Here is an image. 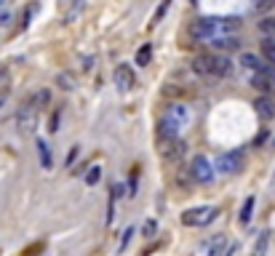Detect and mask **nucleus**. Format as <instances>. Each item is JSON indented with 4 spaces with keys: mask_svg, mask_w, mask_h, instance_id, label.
Segmentation results:
<instances>
[{
    "mask_svg": "<svg viewBox=\"0 0 275 256\" xmlns=\"http://www.w3.org/2000/svg\"><path fill=\"white\" fill-rule=\"evenodd\" d=\"M240 27V19H195L193 24H190V37L193 40H208L211 43L214 37H222V35H230Z\"/></svg>",
    "mask_w": 275,
    "mask_h": 256,
    "instance_id": "f257e3e1",
    "label": "nucleus"
},
{
    "mask_svg": "<svg viewBox=\"0 0 275 256\" xmlns=\"http://www.w3.org/2000/svg\"><path fill=\"white\" fill-rule=\"evenodd\" d=\"M193 72L214 83V80L233 75V64H230V59L217 54V51H206V54H198L193 59Z\"/></svg>",
    "mask_w": 275,
    "mask_h": 256,
    "instance_id": "f03ea898",
    "label": "nucleus"
},
{
    "mask_svg": "<svg viewBox=\"0 0 275 256\" xmlns=\"http://www.w3.org/2000/svg\"><path fill=\"white\" fill-rule=\"evenodd\" d=\"M217 219V208L211 206H198V208H187L182 214V224L185 227H206Z\"/></svg>",
    "mask_w": 275,
    "mask_h": 256,
    "instance_id": "7ed1b4c3",
    "label": "nucleus"
},
{
    "mask_svg": "<svg viewBox=\"0 0 275 256\" xmlns=\"http://www.w3.org/2000/svg\"><path fill=\"white\" fill-rule=\"evenodd\" d=\"M187 155V142H182L179 136L176 139H163L160 142V157L168 163V166H179Z\"/></svg>",
    "mask_w": 275,
    "mask_h": 256,
    "instance_id": "20e7f679",
    "label": "nucleus"
},
{
    "mask_svg": "<svg viewBox=\"0 0 275 256\" xmlns=\"http://www.w3.org/2000/svg\"><path fill=\"white\" fill-rule=\"evenodd\" d=\"M190 176H193V182H198V184H211L214 182V166L206 160L203 155L193 157V163H190Z\"/></svg>",
    "mask_w": 275,
    "mask_h": 256,
    "instance_id": "39448f33",
    "label": "nucleus"
},
{
    "mask_svg": "<svg viewBox=\"0 0 275 256\" xmlns=\"http://www.w3.org/2000/svg\"><path fill=\"white\" fill-rule=\"evenodd\" d=\"M251 85H254L257 91H262L265 96L275 99V67H267L265 72H257V75H251Z\"/></svg>",
    "mask_w": 275,
    "mask_h": 256,
    "instance_id": "423d86ee",
    "label": "nucleus"
},
{
    "mask_svg": "<svg viewBox=\"0 0 275 256\" xmlns=\"http://www.w3.org/2000/svg\"><path fill=\"white\" fill-rule=\"evenodd\" d=\"M217 171H222V174H238V171H243V152L233 149V152L219 155V160H217Z\"/></svg>",
    "mask_w": 275,
    "mask_h": 256,
    "instance_id": "0eeeda50",
    "label": "nucleus"
},
{
    "mask_svg": "<svg viewBox=\"0 0 275 256\" xmlns=\"http://www.w3.org/2000/svg\"><path fill=\"white\" fill-rule=\"evenodd\" d=\"M35 126H38V110L27 102V104H24V107L16 112V128L22 131V134H30Z\"/></svg>",
    "mask_w": 275,
    "mask_h": 256,
    "instance_id": "6e6552de",
    "label": "nucleus"
},
{
    "mask_svg": "<svg viewBox=\"0 0 275 256\" xmlns=\"http://www.w3.org/2000/svg\"><path fill=\"white\" fill-rule=\"evenodd\" d=\"M166 120L168 123H174V126H187L190 123V110L185 107V104H179V102H171L166 107Z\"/></svg>",
    "mask_w": 275,
    "mask_h": 256,
    "instance_id": "1a4fd4ad",
    "label": "nucleus"
},
{
    "mask_svg": "<svg viewBox=\"0 0 275 256\" xmlns=\"http://www.w3.org/2000/svg\"><path fill=\"white\" fill-rule=\"evenodd\" d=\"M113 80L118 85V91H128L131 85H134V70H131L128 64H118L115 72H113Z\"/></svg>",
    "mask_w": 275,
    "mask_h": 256,
    "instance_id": "9d476101",
    "label": "nucleus"
},
{
    "mask_svg": "<svg viewBox=\"0 0 275 256\" xmlns=\"http://www.w3.org/2000/svg\"><path fill=\"white\" fill-rule=\"evenodd\" d=\"M254 107H257V115L262 120H273L275 117V99H270V96H259L254 102Z\"/></svg>",
    "mask_w": 275,
    "mask_h": 256,
    "instance_id": "9b49d317",
    "label": "nucleus"
},
{
    "mask_svg": "<svg viewBox=\"0 0 275 256\" xmlns=\"http://www.w3.org/2000/svg\"><path fill=\"white\" fill-rule=\"evenodd\" d=\"M240 64H243V67L251 72V75H257V72H265L267 67H270V64H265L257 54H240Z\"/></svg>",
    "mask_w": 275,
    "mask_h": 256,
    "instance_id": "f8f14e48",
    "label": "nucleus"
},
{
    "mask_svg": "<svg viewBox=\"0 0 275 256\" xmlns=\"http://www.w3.org/2000/svg\"><path fill=\"white\" fill-rule=\"evenodd\" d=\"M211 45H214L217 51H230V54H233V51L240 48V40H238L235 35H222V37H214Z\"/></svg>",
    "mask_w": 275,
    "mask_h": 256,
    "instance_id": "ddd939ff",
    "label": "nucleus"
},
{
    "mask_svg": "<svg viewBox=\"0 0 275 256\" xmlns=\"http://www.w3.org/2000/svg\"><path fill=\"white\" fill-rule=\"evenodd\" d=\"M32 107H35L38 110V112H40V110H45V107H48V104H51V91H45V88H40V91H38V94L35 96H32Z\"/></svg>",
    "mask_w": 275,
    "mask_h": 256,
    "instance_id": "4468645a",
    "label": "nucleus"
},
{
    "mask_svg": "<svg viewBox=\"0 0 275 256\" xmlns=\"http://www.w3.org/2000/svg\"><path fill=\"white\" fill-rule=\"evenodd\" d=\"M267 246H270V229L259 232L257 243H254V254H251V256H265V254H267Z\"/></svg>",
    "mask_w": 275,
    "mask_h": 256,
    "instance_id": "2eb2a0df",
    "label": "nucleus"
},
{
    "mask_svg": "<svg viewBox=\"0 0 275 256\" xmlns=\"http://www.w3.org/2000/svg\"><path fill=\"white\" fill-rule=\"evenodd\" d=\"M193 91L187 88V85H176V83H171V85H163V96H168V99H176V96H190Z\"/></svg>",
    "mask_w": 275,
    "mask_h": 256,
    "instance_id": "dca6fc26",
    "label": "nucleus"
},
{
    "mask_svg": "<svg viewBox=\"0 0 275 256\" xmlns=\"http://www.w3.org/2000/svg\"><path fill=\"white\" fill-rule=\"evenodd\" d=\"M158 128H160V131H158V134H160V139H176V134H179V126L168 123L166 117L160 120V126H158Z\"/></svg>",
    "mask_w": 275,
    "mask_h": 256,
    "instance_id": "f3484780",
    "label": "nucleus"
},
{
    "mask_svg": "<svg viewBox=\"0 0 275 256\" xmlns=\"http://www.w3.org/2000/svg\"><path fill=\"white\" fill-rule=\"evenodd\" d=\"M259 32L265 37H270V40H275V16H265L259 22Z\"/></svg>",
    "mask_w": 275,
    "mask_h": 256,
    "instance_id": "a211bd4d",
    "label": "nucleus"
},
{
    "mask_svg": "<svg viewBox=\"0 0 275 256\" xmlns=\"http://www.w3.org/2000/svg\"><path fill=\"white\" fill-rule=\"evenodd\" d=\"M38 155H40V166L45 171H51V152H48V144L43 139H38Z\"/></svg>",
    "mask_w": 275,
    "mask_h": 256,
    "instance_id": "6ab92c4d",
    "label": "nucleus"
},
{
    "mask_svg": "<svg viewBox=\"0 0 275 256\" xmlns=\"http://www.w3.org/2000/svg\"><path fill=\"white\" fill-rule=\"evenodd\" d=\"M150 59H153V45L145 43L139 51H136V64H139V67H147V64H150Z\"/></svg>",
    "mask_w": 275,
    "mask_h": 256,
    "instance_id": "aec40b11",
    "label": "nucleus"
},
{
    "mask_svg": "<svg viewBox=\"0 0 275 256\" xmlns=\"http://www.w3.org/2000/svg\"><path fill=\"white\" fill-rule=\"evenodd\" d=\"M262 54H265V59H267L270 64H275V40L265 37V40H262Z\"/></svg>",
    "mask_w": 275,
    "mask_h": 256,
    "instance_id": "412c9836",
    "label": "nucleus"
},
{
    "mask_svg": "<svg viewBox=\"0 0 275 256\" xmlns=\"http://www.w3.org/2000/svg\"><path fill=\"white\" fill-rule=\"evenodd\" d=\"M227 246V240H225V235H217L211 243H208V256H219V251Z\"/></svg>",
    "mask_w": 275,
    "mask_h": 256,
    "instance_id": "4be33fe9",
    "label": "nucleus"
},
{
    "mask_svg": "<svg viewBox=\"0 0 275 256\" xmlns=\"http://www.w3.org/2000/svg\"><path fill=\"white\" fill-rule=\"evenodd\" d=\"M251 214H254V198H246L243 208H240V224H248V221H251Z\"/></svg>",
    "mask_w": 275,
    "mask_h": 256,
    "instance_id": "5701e85b",
    "label": "nucleus"
},
{
    "mask_svg": "<svg viewBox=\"0 0 275 256\" xmlns=\"http://www.w3.org/2000/svg\"><path fill=\"white\" fill-rule=\"evenodd\" d=\"M176 184H179L182 189H190V187H193V176H190V171H182V174L176 176Z\"/></svg>",
    "mask_w": 275,
    "mask_h": 256,
    "instance_id": "b1692460",
    "label": "nucleus"
},
{
    "mask_svg": "<svg viewBox=\"0 0 275 256\" xmlns=\"http://www.w3.org/2000/svg\"><path fill=\"white\" fill-rule=\"evenodd\" d=\"M83 11V0H70V14H67V22H73V19Z\"/></svg>",
    "mask_w": 275,
    "mask_h": 256,
    "instance_id": "393cba45",
    "label": "nucleus"
},
{
    "mask_svg": "<svg viewBox=\"0 0 275 256\" xmlns=\"http://www.w3.org/2000/svg\"><path fill=\"white\" fill-rule=\"evenodd\" d=\"M99 176H102V168L99 166H91L88 174H86V184H96V182H99Z\"/></svg>",
    "mask_w": 275,
    "mask_h": 256,
    "instance_id": "a878e982",
    "label": "nucleus"
},
{
    "mask_svg": "<svg viewBox=\"0 0 275 256\" xmlns=\"http://www.w3.org/2000/svg\"><path fill=\"white\" fill-rule=\"evenodd\" d=\"M168 5H171V0H163V3L158 5V11H155V16H153V27H155V24H158L160 19H163V14L168 11Z\"/></svg>",
    "mask_w": 275,
    "mask_h": 256,
    "instance_id": "bb28decb",
    "label": "nucleus"
},
{
    "mask_svg": "<svg viewBox=\"0 0 275 256\" xmlns=\"http://www.w3.org/2000/svg\"><path fill=\"white\" fill-rule=\"evenodd\" d=\"M43 251V243H35V246H30V248H24L22 256H35V254H40Z\"/></svg>",
    "mask_w": 275,
    "mask_h": 256,
    "instance_id": "cd10ccee",
    "label": "nucleus"
},
{
    "mask_svg": "<svg viewBox=\"0 0 275 256\" xmlns=\"http://www.w3.org/2000/svg\"><path fill=\"white\" fill-rule=\"evenodd\" d=\"M48 131H51V134H56V131H59V110H56L54 115H51V120H48Z\"/></svg>",
    "mask_w": 275,
    "mask_h": 256,
    "instance_id": "c85d7f7f",
    "label": "nucleus"
},
{
    "mask_svg": "<svg viewBox=\"0 0 275 256\" xmlns=\"http://www.w3.org/2000/svg\"><path fill=\"white\" fill-rule=\"evenodd\" d=\"M142 232H145V238H153L155 235V221L150 219V221H145V227H142Z\"/></svg>",
    "mask_w": 275,
    "mask_h": 256,
    "instance_id": "c756f323",
    "label": "nucleus"
},
{
    "mask_svg": "<svg viewBox=\"0 0 275 256\" xmlns=\"http://www.w3.org/2000/svg\"><path fill=\"white\" fill-rule=\"evenodd\" d=\"M273 5H275V0H259L254 8H257V11H265V8H273Z\"/></svg>",
    "mask_w": 275,
    "mask_h": 256,
    "instance_id": "7c9ffc66",
    "label": "nucleus"
},
{
    "mask_svg": "<svg viewBox=\"0 0 275 256\" xmlns=\"http://www.w3.org/2000/svg\"><path fill=\"white\" fill-rule=\"evenodd\" d=\"M5 85H8V70L0 67V88H5Z\"/></svg>",
    "mask_w": 275,
    "mask_h": 256,
    "instance_id": "2f4dec72",
    "label": "nucleus"
},
{
    "mask_svg": "<svg viewBox=\"0 0 275 256\" xmlns=\"http://www.w3.org/2000/svg\"><path fill=\"white\" fill-rule=\"evenodd\" d=\"M59 83H62V88H64V91L73 88V85H70V75H62V77H59Z\"/></svg>",
    "mask_w": 275,
    "mask_h": 256,
    "instance_id": "473e14b6",
    "label": "nucleus"
},
{
    "mask_svg": "<svg viewBox=\"0 0 275 256\" xmlns=\"http://www.w3.org/2000/svg\"><path fill=\"white\" fill-rule=\"evenodd\" d=\"M8 22H11V14H8V11H0V27L8 24Z\"/></svg>",
    "mask_w": 275,
    "mask_h": 256,
    "instance_id": "72a5a7b5",
    "label": "nucleus"
},
{
    "mask_svg": "<svg viewBox=\"0 0 275 256\" xmlns=\"http://www.w3.org/2000/svg\"><path fill=\"white\" fill-rule=\"evenodd\" d=\"M128 240H131V229H126V235H123V240H120V251L128 246Z\"/></svg>",
    "mask_w": 275,
    "mask_h": 256,
    "instance_id": "f704fd0d",
    "label": "nucleus"
},
{
    "mask_svg": "<svg viewBox=\"0 0 275 256\" xmlns=\"http://www.w3.org/2000/svg\"><path fill=\"white\" fill-rule=\"evenodd\" d=\"M78 149H80V147H73V149H70V157H67V163H73L75 157H78Z\"/></svg>",
    "mask_w": 275,
    "mask_h": 256,
    "instance_id": "c9c22d12",
    "label": "nucleus"
},
{
    "mask_svg": "<svg viewBox=\"0 0 275 256\" xmlns=\"http://www.w3.org/2000/svg\"><path fill=\"white\" fill-rule=\"evenodd\" d=\"M235 254H238V246H233V248H227V254H225V256H235Z\"/></svg>",
    "mask_w": 275,
    "mask_h": 256,
    "instance_id": "e433bc0d",
    "label": "nucleus"
},
{
    "mask_svg": "<svg viewBox=\"0 0 275 256\" xmlns=\"http://www.w3.org/2000/svg\"><path fill=\"white\" fill-rule=\"evenodd\" d=\"M3 104H5V94L0 91V110H3Z\"/></svg>",
    "mask_w": 275,
    "mask_h": 256,
    "instance_id": "4c0bfd02",
    "label": "nucleus"
},
{
    "mask_svg": "<svg viewBox=\"0 0 275 256\" xmlns=\"http://www.w3.org/2000/svg\"><path fill=\"white\" fill-rule=\"evenodd\" d=\"M3 3H5V0H0V8H3Z\"/></svg>",
    "mask_w": 275,
    "mask_h": 256,
    "instance_id": "58836bf2",
    "label": "nucleus"
}]
</instances>
